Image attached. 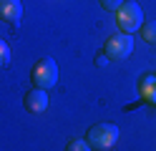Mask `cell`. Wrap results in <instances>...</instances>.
<instances>
[{
  "mask_svg": "<svg viewBox=\"0 0 156 151\" xmlns=\"http://www.w3.org/2000/svg\"><path fill=\"white\" fill-rule=\"evenodd\" d=\"M121 5H123V0H101V8L108 10V13H116Z\"/></svg>",
  "mask_w": 156,
  "mask_h": 151,
  "instance_id": "11",
  "label": "cell"
},
{
  "mask_svg": "<svg viewBox=\"0 0 156 151\" xmlns=\"http://www.w3.org/2000/svg\"><path fill=\"white\" fill-rule=\"evenodd\" d=\"M136 88H139V96L146 101V103L156 106V76H154V73L141 76L139 83H136Z\"/></svg>",
  "mask_w": 156,
  "mask_h": 151,
  "instance_id": "7",
  "label": "cell"
},
{
  "mask_svg": "<svg viewBox=\"0 0 156 151\" xmlns=\"http://www.w3.org/2000/svg\"><path fill=\"white\" fill-rule=\"evenodd\" d=\"M116 25L121 33H139V28L144 25V10L133 0H123V5L116 10Z\"/></svg>",
  "mask_w": 156,
  "mask_h": 151,
  "instance_id": "3",
  "label": "cell"
},
{
  "mask_svg": "<svg viewBox=\"0 0 156 151\" xmlns=\"http://www.w3.org/2000/svg\"><path fill=\"white\" fill-rule=\"evenodd\" d=\"M58 63L53 58H38L33 68H30V81H33V88H43V91H51L58 83Z\"/></svg>",
  "mask_w": 156,
  "mask_h": 151,
  "instance_id": "2",
  "label": "cell"
},
{
  "mask_svg": "<svg viewBox=\"0 0 156 151\" xmlns=\"http://www.w3.org/2000/svg\"><path fill=\"white\" fill-rule=\"evenodd\" d=\"M131 50H133V38L129 33H121V30L108 35L103 43V56L108 60H126L131 56Z\"/></svg>",
  "mask_w": 156,
  "mask_h": 151,
  "instance_id": "4",
  "label": "cell"
},
{
  "mask_svg": "<svg viewBox=\"0 0 156 151\" xmlns=\"http://www.w3.org/2000/svg\"><path fill=\"white\" fill-rule=\"evenodd\" d=\"M106 63H108V58H106L103 53H101V56H96V66H98V68H101V66H106Z\"/></svg>",
  "mask_w": 156,
  "mask_h": 151,
  "instance_id": "12",
  "label": "cell"
},
{
  "mask_svg": "<svg viewBox=\"0 0 156 151\" xmlns=\"http://www.w3.org/2000/svg\"><path fill=\"white\" fill-rule=\"evenodd\" d=\"M23 103H25V111H30V113H43V111L48 108V91L30 88L23 96Z\"/></svg>",
  "mask_w": 156,
  "mask_h": 151,
  "instance_id": "5",
  "label": "cell"
},
{
  "mask_svg": "<svg viewBox=\"0 0 156 151\" xmlns=\"http://www.w3.org/2000/svg\"><path fill=\"white\" fill-rule=\"evenodd\" d=\"M66 151H93V149H91V144L86 138H71L66 144Z\"/></svg>",
  "mask_w": 156,
  "mask_h": 151,
  "instance_id": "9",
  "label": "cell"
},
{
  "mask_svg": "<svg viewBox=\"0 0 156 151\" xmlns=\"http://www.w3.org/2000/svg\"><path fill=\"white\" fill-rule=\"evenodd\" d=\"M0 18L10 25H20L23 20V3L20 0H0Z\"/></svg>",
  "mask_w": 156,
  "mask_h": 151,
  "instance_id": "6",
  "label": "cell"
},
{
  "mask_svg": "<svg viewBox=\"0 0 156 151\" xmlns=\"http://www.w3.org/2000/svg\"><path fill=\"white\" fill-rule=\"evenodd\" d=\"M10 60H13V56H10V45H8L5 40L0 38V68H8V66H10Z\"/></svg>",
  "mask_w": 156,
  "mask_h": 151,
  "instance_id": "10",
  "label": "cell"
},
{
  "mask_svg": "<svg viewBox=\"0 0 156 151\" xmlns=\"http://www.w3.org/2000/svg\"><path fill=\"white\" fill-rule=\"evenodd\" d=\"M139 35H141V40L156 45V20H144V25L139 28Z\"/></svg>",
  "mask_w": 156,
  "mask_h": 151,
  "instance_id": "8",
  "label": "cell"
},
{
  "mask_svg": "<svg viewBox=\"0 0 156 151\" xmlns=\"http://www.w3.org/2000/svg\"><path fill=\"white\" fill-rule=\"evenodd\" d=\"M119 136H121L119 126H116V124H108V121L93 124L88 131H86V141L91 144V149H98V151L113 149L116 144H119Z\"/></svg>",
  "mask_w": 156,
  "mask_h": 151,
  "instance_id": "1",
  "label": "cell"
}]
</instances>
